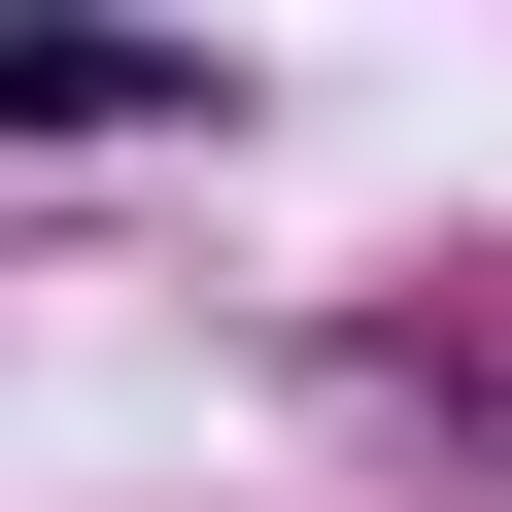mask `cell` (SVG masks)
Here are the masks:
<instances>
[{
    "mask_svg": "<svg viewBox=\"0 0 512 512\" xmlns=\"http://www.w3.org/2000/svg\"><path fill=\"white\" fill-rule=\"evenodd\" d=\"M137 103H171L137 35H0V137H137Z\"/></svg>",
    "mask_w": 512,
    "mask_h": 512,
    "instance_id": "obj_1",
    "label": "cell"
}]
</instances>
